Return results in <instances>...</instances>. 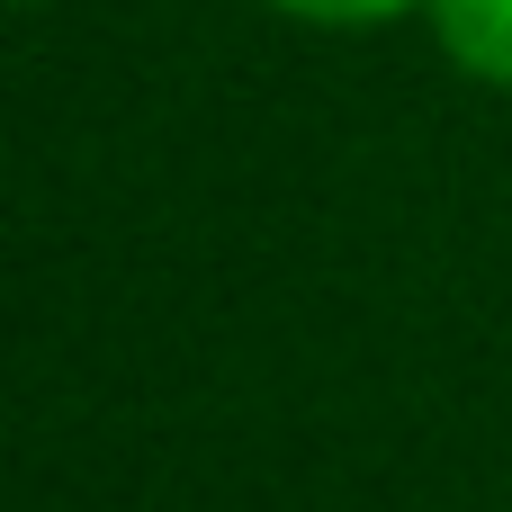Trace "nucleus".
I'll return each mask as SVG.
<instances>
[{"mask_svg": "<svg viewBox=\"0 0 512 512\" xmlns=\"http://www.w3.org/2000/svg\"><path fill=\"white\" fill-rule=\"evenodd\" d=\"M441 63L477 90H512V0H432L423 9Z\"/></svg>", "mask_w": 512, "mask_h": 512, "instance_id": "f257e3e1", "label": "nucleus"}, {"mask_svg": "<svg viewBox=\"0 0 512 512\" xmlns=\"http://www.w3.org/2000/svg\"><path fill=\"white\" fill-rule=\"evenodd\" d=\"M297 27H396V18H423L432 0H261Z\"/></svg>", "mask_w": 512, "mask_h": 512, "instance_id": "f03ea898", "label": "nucleus"}, {"mask_svg": "<svg viewBox=\"0 0 512 512\" xmlns=\"http://www.w3.org/2000/svg\"><path fill=\"white\" fill-rule=\"evenodd\" d=\"M0 9H36V0H0Z\"/></svg>", "mask_w": 512, "mask_h": 512, "instance_id": "7ed1b4c3", "label": "nucleus"}]
</instances>
